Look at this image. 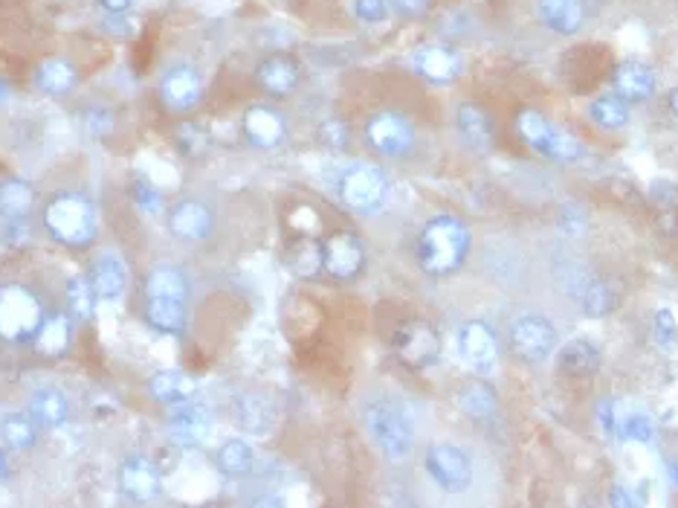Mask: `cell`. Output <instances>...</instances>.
I'll return each instance as SVG.
<instances>
[{"instance_id": "6da1fadb", "label": "cell", "mask_w": 678, "mask_h": 508, "mask_svg": "<svg viewBox=\"0 0 678 508\" xmlns=\"http://www.w3.org/2000/svg\"><path fill=\"white\" fill-rule=\"evenodd\" d=\"M470 253V230L452 215H435L418 236V265L426 277H449Z\"/></svg>"}, {"instance_id": "7a4b0ae2", "label": "cell", "mask_w": 678, "mask_h": 508, "mask_svg": "<svg viewBox=\"0 0 678 508\" xmlns=\"http://www.w3.org/2000/svg\"><path fill=\"white\" fill-rule=\"evenodd\" d=\"M47 236L64 247H88L93 244L99 232V213L97 204L85 198L81 192H59L44 204L41 213Z\"/></svg>"}, {"instance_id": "3957f363", "label": "cell", "mask_w": 678, "mask_h": 508, "mask_svg": "<svg viewBox=\"0 0 678 508\" xmlns=\"http://www.w3.org/2000/svg\"><path fill=\"white\" fill-rule=\"evenodd\" d=\"M47 317L44 300L33 288L12 282L0 285V340L3 343H33Z\"/></svg>"}, {"instance_id": "277c9868", "label": "cell", "mask_w": 678, "mask_h": 508, "mask_svg": "<svg viewBox=\"0 0 678 508\" xmlns=\"http://www.w3.org/2000/svg\"><path fill=\"white\" fill-rule=\"evenodd\" d=\"M362 424L369 430L371 442L378 445V450L392 462H400L412 454L414 447V428L409 416H406L395 402L388 398H378V402L366 404L362 410Z\"/></svg>"}, {"instance_id": "5b68a950", "label": "cell", "mask_w": 678, "mask_h": 508, "mask_svg": "<svg viewBox=\"0 0 678 508\" xmlns=\"http://www.w3.org/2000/svg\"><path fill=\"white\" fill-rule=\"evenodd\" d=\"M516 131L525 143L539 152L548 161L557 163H577L583 157V143L572 131H565L560 125L539 114V111H520L516 116Z\"/></svg>"}, {"instance_id": "8992f818", "label": "cell", "mask_w": 678, "mask_h": 508, "mask_svg": "<svg viewBox=\"0 0 678 508\" xmlns=\"http://www.w3.org/2000/svg\"><path fill=\"white\" fill-rule=\"evenodd\" d=\"M388 178L383 169L369 166V163H354L340 175L336 192L351 213L357 215H374L380 213L388 201Z\"/></svg>"}, {"instance_id": "52a82bcc", "label": "cell", "mask_w": 678, "mask_h": 508, "mask_svg": "<svg viewBox=\"0 0 678 508\" xmlns=\"http://www.w3.org/2000/svg\"><path fill=\"white\" fill-rule=\"evenodd\" d=\"M423 468L430 473V480L447 494H464L473 485V462L468 450H461L459 445H447V442L432 445L423 456Z\"/></svg>"}, {"instance_id": "ba28073f", "label": "cell", "mask_w": 678, "mask_h": 508, "mask_svg": "<svg viewBox=\"0 0 678 508\" xmlns=\"http://www.w3.org/2000/svg\"><path fill=\"white\" fill-rule=\"evenodd\" d=\"M366 143L380 157H406L414 145V125L397 111H380L366 123Z\"/></svg>"}, {"instance_id": "9c48e42d", "label": "cell", "mask_w": 678, "mask_h": 508, "mask_svg": "<svg viewBox=\"0 0 678 508\" xmlns=\"http://www.w3.org/2000/svg\"><path fill=\"white\" fill-rule=\"evenodd\" d=\"M395 355L409 369H430L440 357V334L426 320H409L395 331Z\"/></svg>"}, {"instance_id": "30bf717a", "label": "cell", "mask_w": 678, "mask_h": 508, "mask_svg": "<svg viewBox=\"0 0 678 508\" xmlns=\"http://www.w3.org/2000/svg\"><path fill=\"white\" fill-rule=\"evenodd\" d=\"M511 348L528 364H542L557 348L554 322L542 314H522L511 326Z\"/></svg>"}, {"instance_id": "8fae6325", "label": "cell", "mask_w": 678, "mask_h": 508, "mask_svg": "<svg viewBox=\"0 0 678 508\" xmlns=\"http://www.w3.org/2000/svg\"><path fill=\"white\" fill-rule=\"evenodd\" d=\"M366 268V247L362 241L348 230H336L322 239V270L331 279L351 282Z\"/></svg>"}, {"instance_id": "7c38bea8", "label": "cell", "mask_w": 678, "mask_h": 508, "mask_svg": "<svg viewBox=\"0 0 678 508\" xmlns=\"http://www.w3.org/2000/svg\"><path fill=\"white\" fill-rule=\"evenodd\" d=\"M116 485L123 491V497L131 503H154L157 497H163V473L154 459L142 454L125 456L119 462Z\"/></svg>"}, {"instance_id": "4fadbf2b", "label": "cell", "mask_w": 678, "mask_h": 508, "mask_svg": "<svg viewBox=\"0 0 678 508\" xmlns=\"http://www.w3.org/2000/svg\"><path fill=\"white\" fill-rule=\"evenodd\" d=\"M159 99L168 111L175 114H189L192 107L201 105L203 99V76L201 71L189 62L171 64L163 79H159Z\"/></svg>"}, {"instance_id": "5bb4252c", "label": "cell", "mask_w": 678, "mask_h": 508, "mask_svg": "<svg viewBox=\"0 0 678 508\" xmlns=\"http://www.w3.org/2000/svg\"><path fill=\"white\" fill-rule=\"evenodd\" d=\"M168 232L180 241H206L215 232V209L201 198H183L168 206Z\"/></svg>"}, {"instance_id": "9a60e30c", "label": "cell", "mask_w": 678, "mask_h": 508, "mask_svg": "<svg viewBox=\"0 0 678 508\" xmlns=\"http://www.w3.org/2000/svg\"><path fill=\"white\" fill-rule=\"evenodd\" d=\"M412 67L430 85H452L461 76V71H464V62H461L456 47L432 41V45H421L414 50Z\"/></svg>"}, {"instance_id": "2e32d148", "label": "cell", "mask_w": 678, "mask_h": 508, "mask_svg": "<svg viewBox=\"0 0 678 508\" xmlns=\"http://www.w3.org/2000/svg\"><path fill=\"white\" fill-rule=\"evenodd\" d=\"M241 131L256 149H279L287 140V119L273 105H250L241 116Z\"/></svg>"}, {"instance_id": "e0dca14e", "label": "cell", "mask_w": 678, "mask_h": 508, "mask_svg": "<svg viewBox=\"0 0 678 508\" xmlns=\"http://www.w3.org/2000/svg\"><path fill=\"white\" fill-rule=\"evenodd\" d=\"M459 352L464 364L473 366L476 372H490L499 364V343L494 329L482 320H470L459 331Z\"/></svg>"}, {"instance_id": "ac0fdd59", "label": "cell", "mask_w": 678, "mask_h": 508, "mask_svg": "<svg viewBox=\"0 0 678 508\" xmlns=\"http://www.w3.org/2000/svg\"><path fill=\"white\" fill-rule=\"evenodd\" d=\"M73 343H76V317L71 312H53L47 314L41 329L33 338V346L41 357L47 360H59V357H67L73 352Z\"/></svg>"}, {"instance_id": "d6986e66", "label": "cell", "mask_w": 678, "mask_h": 508, "mask_svg": "<svg viewBox=\"0 0 678 508\" xmlns=\"http://www.w3.org/2000/svg\"><path fill=\"white\" fill-rule=\"evenodd\" d=\"M256 81L270 97H291L302 81V64L291 53H273L256 67Z\"/></svg>"}, {"instance_id": "ffe728a7", "label": "cell", "mask_w": 678, "mask_h": 508, "mask_svg": "<svg viewBox=\"0 0 678 508\" xmlns=\"http://www.w3.org/2000/svg\"><path fill=\"white\" fill-rule=\"evenodd\" d=\"M142 317L149 322V329H154L157 334H183L189 326V300L151 294L145 296Z\"/></svg>"}, {"instance_id": "44dd1931", "label": "cell", "mask_w": 678, "mask_h": 508, "mask_svg": "<svg viewBox=\"0 0 678 508\" xmlns=\"http://www.w3.org/2000/svg\"><path fill=\"white\" fill-rule=\"evenodd\" d=\"M612 85H615L617 97H624L626 102H643L658 88V76H655V71L647 62L626 59L612 73Z\"/></svg>"}, {"instance_id": "7402d4cb", "label": "cell", "mask_w": 678, "mask_h": 508, "mask_svg": "<svg viewBox=\"0 0 678 508\" xmlns=\"http://www.w3.org/2000/svg\"><path fill=\"white\" fill-rule=\"evenodd\" d=\"M27 412L41 430H59L71 421V398L59 386H38L29 395Z\"/></svg>"}, {"instance_id": "603a6c76", "label": "cell", "mask_w": 678, "mask_h": 508, "mask_svg": "<svg viewBox=\"0 0 678 508\" xmlns=\"http://www.w3.org/2000/svg\"><path fill=\"white\" fill-rule=\"evenodd\" d=\"M456 125H459L461 140L470 149H476V152H490L494 149V119H490V114L482 105H476V102H461L459 111H456Z\"/></svg>"}, {"instance_id": "cb8c5ba5", "label": "cell", "mask_w": 678, "mask_h": 508, "mask_svg": "<svg viewBox=\"0 0 678 508\" xmlns=\"http://www.w3.org/2000/svg\"><path fill=\"white\" fill-rule=\"evenodd\" d=\"M36 88L53 99L71 97L73 90L79 88V71L71 59L53 55L36 67Z\"/></svg>"}, {"instance_id": "d4e9b609", "label": "cell", "mask_w": 678, "mask_h": 508, "mask_svg": "<svg viewBox=\"0 0 678 508\" xmlns=\"http://www.w3.org/2000/svg\"><path fill=\"white\" fill-rule=\"evenodd\" d=\"M145 390L157 404H186L197 395V381L183 369H159L151 374Z\"/></svg>"}, {"instance_id": "484cf974", "label": "cell", "mask_w": 678, "mask_h": 508, "mask_svg": "<svg viewBox=\"0 0 678 508\" xmlns=\"http://www.w3.org/2000/svg\"><path fill=\"white\" fill-rule=\"evenodd\" d=\"M539 21L557 36H574L586 24V3L583 0H537Z\"/></svg>"}, {"instance_id": "4316f807", "label": "cell", "mask_w": 678, "mask_h": 508, "mask_svg": "<svg viewBox=\"0 0 678 508\" xmlns=\"http://www.w3.org/2000/svg\"><path fill=\"white\" fill-rule=\"evenodd\" d=\"M38 192L36 187L24 178L0 180V218L3 221H24L36 213Z\"/></svg>"}, {"instance_id": "83f0119b", "label": "cell", "mask_w": 678, "mask_h": 508, "mask_svg": "<svg viewBox=\"0 0 678 508\" xmlns=\"http://www.w3.org/2000/svg\"><path fill=\"white\" fill-rule=\"evenodd\" d=\"M90 282L97 288L99 300H119L128 288V265L119 253H102L90 268Z\"/></svg>"}, {"instance_id": "f1b7e54d", "label": "cell", "mask_w": 678, "mask_h": 508, "mask_svg": "<svg viewBox=\"0 0 678 508\" xmlns=\"http://www.w3.org/2000/svg\"><path fill=\"white\" fill-rule=\"evenodd\" d=\"M168 433L177 445H201L203 439L209 436V412L194 407V404H177V410L168 419Z\"/></svg>"}, {"instance_id": "f546056e", "label": "cell", "mask_w": 678, "mask_h": 508, "mask_svg": "<svg viewBox=\"0 0 678 508\" xmlns=\"http://www.w3.org/2000/svg\"><path fill=\"white\" fill-rule=\"evenodd\" d=\"M557 364H560V372L572 378H591L600 369V348L589 338H574L560 348Z\"/></svg>"}, {"instance_id": "4dcf8cb0", "label": "cell", "mask_w": 678, "mask_h": 508, "mask_svg": "<svg viewBox=\"0 0 678 508\" xmlns=\"http://www.w3.org/2000/svg\"><path fill=\"white\" fill-rule=\"evenodd\" d=\"M215 465H218V471L223 477H230V480H241V477H247L253 471V465H256V450L250 442L244 439H227L223 445L218 447V454H215Z\"/></svg>"}, {"instance_id": "1f68e13d", "label": "cell", "mask_w": 678, "mask_h": 508, "mask_svg": "<svg viewBox=\"0 0 678 508\" xmlns=\"http://www.w3.org/2000/svg\"><path fill=\"white\" fill-rule=\"evenodd\" d=\"M38 424L29 412H7L0 419V439L12 450H33L38 442Z\"/></svg>"}, {"instance_id": "d6a6232c", "label": "cell", "mask_w": 678, "mask_h": 508, "mask_svg": "<svg viewBox=\"0 0 678 508\" xmlns=\"http://www.w3.org/2000/svg\"><path fill=\"white\" fill-rule=\"evenodd\" d=\"M145 296L163 294V296H183V300H192V282L186 277L183 270L175 268V265H159L149 274L145 279Z\"/></svg>"}, {"instance_id": "836d02e7", "label": "cell", "mask_w": 678, "mask_h": 508, "mask_svg": "<svg viewBox=\"0 0 678 508\" xmlns=\"http://www.w3.org/2000/svg\"><path fill=\"white\" fill-rule=\"evenodd\" d=\"M591 123L603 128V131H621L629 123V102L617 93H606V97H598L589 105Z\"/></svg>"}, {"instance_id": "e575fe53", "label": "cell", "mask_w": 678, "mask_h": 508, "mask_svg": "<svg viewBox=\"0 0 678 508\" xmlns=\"http://www.w3.org/2000/svg\"><path fill=\"white\" fill-rule=\"evenodd\" d=\"M459 407L478 421L490 419L496 412V390L485 381L473 378L459 390Z\"/></svg>"}, {"instance_id": "d590c367", "label": "cell", "mask_w": 678, "mask_h": 508, "mask_svg": "<svg viewBox=\"0 0 678 508\" xmlns=\"http://www.w3.org/2000/svg\"><path fill=\"white\" fill-rule=\"evenodd\" d=\"M239 421L241 428L253 433V436H265L270 433L276 421V410L273 404L261 398V395H247V398H241L239 404Z\"/></svg>"}, {"instance_id": "8d00e7d4", "label": "cell", "mask_w": 678, "mask_h": 508, "mask_svg": "<svg viewBox=\"0 0 678 508\" xmlns=\"http://www.w3.org/2000/svg\"><path fill=\"white\" fill-rule=\"evenodd\" d=\"M287 265L293 268V274L302 279L317 277L322 270V241L314 239H299L293 241L287 247Z\"/></svg>"}, {"instance_id": "74e56055", "label": "cell", "mask_w": 678, "mask_h": 508, "mask_svg": "<svg viewBox=\"0 0 678 508\" xmlns=\"http://www.w3.org/2000/svg\"><path fill=\"white\" fill-rule=\"evenodd\" d=\"M97 305H99V294L90 277H73L67 282V312L76 317V322L93 320L97 317Z\"/></svg>"}, {"instance_id": "f35d334b", "label": "cell", "mask_w": 678, "mask_h": 508, "mask_svg": "<svg viewBox=\"0 0 678 508\" xmlns=\"http://www.w3.org/2000/svg\"><path fill=\"white\" fill-rule=\"evenodd\" d=\"M580 308L591 317H603L606 312L615 308V294L606 282H586L580 294Z\"/></svg>"}, {"instance_id": "ab89813d", "label": "cell", "mask_w": 678, "mask_h": 508, "mask_svg": "<svg viewBox=\"0 0 678 508\" xmlns=\"http://www.w3.org/2000/svg\"><path fill=\"white\" fill-rule=\"evenodd\" d=\"M655 433L652 428L650 416H643V412H629L624 421H617V439H624V442H641L647 445Z\"/></svg>"}, {"instance_id": "60d3db41", "label": "cell", "mask_w": 678, "mask_h": 508, "mask_svg": "<svg viewBox=\"0 0 678 508\" xmlns=\"http://www.w3.org/2000/svg\"><path fill=\"white\" fill-rule=\"evenodd\" d=\"M354 18L362 24H383L392 12V0H354Z\"/></svg>"}, {"instance_id": "b9f144b4", "label": "cell", "mask_w": 678, "mask_h": 508, "mask_svg": "<svg viewBox=\"0 0 678 508\" xmlns=\"http://www.w3.org/2000/svg\"><path fill=\"white\" fill-rule=\"evenodd\" d=\"M652 334H655V343H658V346H664V348L676 346L678 322H676V317H673V312H669V308H661V312L655 314V322H652Z\"/></svg>"}, {"instance_id": "7bdbcfd3", "label": "cell", "mask_w": 678, "mask_h": 508, "mask_svg": "<svg viewBox=\"0 0 678 508\" xmlns=\"http://www.w3.org/2000/svg\"><path fill=\"white\" fill-rule=\"evenodd\" d=\"M131 198H133V204L140 206L145 215H157L159 209H163V195H159L154 187H149L145 180H137V183H133Z\"/></svg>"}, {"instance_id": "ee69618b", "label": "cell", "mask_w": 678, "mask_h": 508, "mask_svg": "<svg viewBox=\"0 0 678 508\" xmlns=\"http://www.w3.org/2000/svg\"><path fill=\"white\" fill-rule=\"evenodd\" d=\"M319 137H322V143L334 145V149L348 145V128H345L340 119H328V123L319 128Z\"/></svg>"}, {"instance_id": "f6af8a7d", "label": "cell", "mask_w": 678, "mask_h": 508, "mask_svg": "<svg viewBox=\"0 0 678 508\" xmlns=\"http://www.w3.org/2000/svg\"><path fill=\"white\" fill-rule=\"evenodd\" d=\"M600 424L606 430V436H617V421H615V404L603 402L600 404Z\"/></svg>"}, {"instance_id": "bcb514c9", "label": "cell", "mask_w": 678, "mask_h": 508, "mask_svg": "<svg viewBox=\"0 0 678 508\" xmlns=\"http://www.w3.org/2000/svg\"><path fill=\"white\" fill-rule=\"evenodd\" d=\"M137 0H99V7L111 15H125V12L131 10Z\"/></svg>"}, {"instance_id": "7dc6e473", "label": "cell", "mask_w": 678, "mask_h": 508, "mask_svg": "<svg viewBox=\"0 0 678 508\" xmlns=\"http://www.w3.org/2000/svg\"><path fill=\"white\" fill-rule=\"evenodd\" d=\"M395 3L409 15H421V12L430 10V0H395Z\"/></svg>"}, {"instance_id": "c3c4849f", "label": "cell", "mask_w": 678, "mask_h": 508, "mask_svg": "<svg viewBox=\"0 0 678 508\" xmlns=\"http://www.w3.org/2000/svg\"><path fill=\"white\" fill-rule=\"evenodd\" d=\"M612 503H615V506H632V503H638V499H635L624 485H617V488L612 491Z\"/></svg>"}, {"instance_id": "681fc988", "label": "cell", "mask_w": 678, "mask_h": 508, "mask_svg": "<svg viewBox=\"0 0 678 508\" xmlns=\"http://www.w3.org/2000/svg\"><path fill=\"white\" fill-rule=\"evenodd\" d=\"M12 477V462H10V454H7V447L0 445V482H7Z\"/></svg>"}, {"instance_id": "f907efd6", "label": "cell", "mask_w": 678, "mask_h": 508, "mask_svg": "<svg viewBox=\"0 0 678 508\" xmlns=\"http://www.w3.org/2000/svg\"><path fill=\"white\" fill-rule=\"evenodd\" d=\"M12 97V88H10V81L7 79H0V105H7Z\"/></svg>"}, {"instance_id": "816d5d0a", "label": "cell", "mask_w": 678, "mask_h": 508, "mask_svg": "<svg viewBox=\"0 0 678 508\" xmlns=\"http://www.w3.org/2000/svg\"><path fill=\"white\" fill-rule=\"evenodd\" d=\"M669 111L678 116V88L669 90Z\"/></svg>"}, {"instance_id": "f5cc1de1", "label": "cell", "mask_w": 678, "mask_h": 508, "mask_svg": "<svg viewBox=\"0 0 678 508\" xmlns=\"http://www.w3.org/2000/svg\"><path fill=\"white\" fill-rule=\"evenodd\" d=\"M669 477H673V482H676V485H678V462L669 465Z\"/></svg>"}]
</instances>
